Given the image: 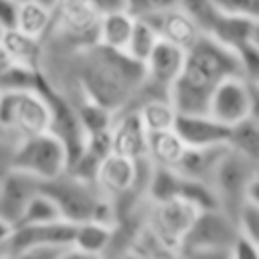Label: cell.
<instances>
[{
    "mask_svg": "<svg viewBox=\"0 0 259 259\" xmlns=\"http://www.w3.org/2000/svg\"><path fill=\"white\" fill-rule=\"evenodd\" d=\"M231 75H243L239 55L202 32L184 51V63L170 85L168 99L178 113H204L217 83Z\"/></svg>",
    "mask_w": 259,
    "mask_h": 259,
    "instance_id": "6da1fadb",
    "label": "cell"
},
{
    "mask_svg": "<svg viewBox=\"0 0 259 259\" xmlns=\"http://www.w3.org/2000/svg\"><path fill=\"white\" fill-rule=\"evenodd\" d=\"M40 190L55 202L61 219L69 223L103 221L113 225V206L95 180H85L69 170L40 182Z\"/></svg>",
    "mask_w": 259,
    "mask_h": 259,
    "instance_id": "7a4b0ae2",
    "label": "cell"
},
{
    "mask_svg": "<svg viewBox=\"0 0 259 259\" xmlns=\"http://www.w3.org/2000/svg\"><path fill=\"white\" fill-rule=\"evenodd\" d=\"M239 229L235 219L221 206L198 210L192 227L188 229L178 255L182 257H231L233 241L237 239Z\"/></svg>",
    "mask_w": 259,
    "mask_h": 259,
    "instance_id": "3957f363",
    "label": "cell"
},
{
    "mask_svg": "<svg viewBox=\"0 0 259 259\" xmlns=\"http://www.w3.org/2000/svg\"><path fill=\"white\" fill-rule=\"evenodd\" d=\"M0 123L12 138H26L51 127V103L45 91L10 89L0 91Z\"/></svg>",
    "mask_w": 259,
    "mask_h": 259,
    "instance_id": "277c9868",
    "label": "cell"
},
{
    "mask_svg": "<svg viewBox=\"0 0 259 259\" xmlns=\"http://www.w3.org/2000/svg\"><path fill=\"white\" fill-rule=\"evenodd\" d=\"M51 12L53 22L42 40L69 49L97 42L99 12L93 8L91 0H53Z\"/></svg>",
    "mask_w": 259,
    "mask_h": 259,
    "instance_id": "5b68a950",
    "label": "cell"
},
{
    "mask_svg": "<svg viewBox=\"0 0 259 259\" xmlns=\"http://www.w3.org/2000/svg\"><path fill=\"white\" fill-rule=\"evenodd\" d=\"M67 148L53 132L18 138L12 150V168L34 176L38 182L51 180L67 170Z\"/></svg>",
    "mask_w": 259,
    "mask_h": 259,
    "instance_id": "8992f818",
    "label": "cell"
},
{
    "mask_svg": "<svg viewBox=\"0 0 259 259\" xmlns=\"http://www.w3.org/2000/svg\"><path fill=\"white\" fill-rule=\"evenodd\" d=\"M198 210L200 208H196L190 200L182 196H172V198L154 200V202L148 200V206L144 212V225L158 237V241L172 255H178L182 239L192 227Z\"/></svg>",
    "mask_w": 259,
    "mask_h": 259,
    "instance_id": "52a82bcc",
    "label": "cell"
},
{
    "mask_svg": "<svg viewBox=\"0 0 259 259\" xmlns=\"http://www.w3.org/2000/svg\"><path fill=\"white\" fill-rule=\"evenodd\" d=\"M255 176H259L257 158H249L227 146L210 178V186L217 194L219 206L235 217V210L243 202L245 188Z\"/></svg>",
    "mask_w": 259,
    "mask_h": 259,
    "instance_id": "ba28073f",
    "label": "cell"
},
{
    "mask_svg": "<svg viewBox=\"0 0 259 259\" xmlns=\"http://www.w3.org/2000/svg\"><path fill=\"white\" fill-rule=\"evenodd\" d=\"M259 83L243 75H231L217 83L208 97L206 113L225 125H233L251 113H257Z\"/></svg>",
    "mask_w": 259,
    "mask_h": 259,
    "instance_id": "9c48e42d",
    "label": "cell"
},
{
    "mask_svg": "<svg viewBox=\"0 0 259 259\" xmlns=\"http://www.w3.org/2000/svg\"><path fill=\"white\" fill-rule=\"evenodd\" d=\"M172 130L186 148H206L227 144L229 125L214 119L210 113H176Z\"/></svg>",
    "mask_w": 259,
    "mask_h": 259,
    "instance_id": "30bf717a",
    "label": "cell"
},
{
    "mask_svg": "<svg viewBox=\"0 0 259 259\" xmlns=\"http://www.w3.org/2000/svg\"><path fill=\"white\" fill-rule=\"evenodd\" d=\"M109 146L111 152L121 156H130V158L146 156V130L134 107H123L113 111L109 123Z\"/></svg>",
    "mask_w": 259,
    "mask_h": 259,
    "instance_id": "8fae6325",
    "label": "cell"
},
{
    "mask_svg": "<svg viewBox=\"0 0 259 259\" xmlns=\"http://www.w3.org/2000/svg\"><path fill=\"white\" fill-rule=\"evenodd\" d=\"M144 20L156 30L158 38L178 45L184 51L202 34V30L196 26V22L178 4L158 10L154 14H148V16H144Z\"/></svg>",
    "mask_w": 259,
    "mask_h": 259,
    "instance_id": "7c38bea8",
    "label": "cell"
},
{
    "mask_svg": "<svg viewBox=\"0 0 259 259\" xmlns=\"http://www.w3.org/2000/svg\"><path fill=\"white\" fill-rule=\"evenodd\" d=\"M206 34L214 36L219 42L227 45L237 53L243 47L259 45V18L219 12Z\"/></svg>",
    "mask_w": 259,
    "mask_h": 259,
    "instance_id": "4fadbf2b",
    "label": "cell"
},
{
    "mask_svg": "<svg viewBox=\"0 0 259 259\" xmlns=\"http://www.w3.org/2000/svg\"><path fill=\"white\" fill-rule=\"evenodd\" d=\"M38 188L40 182L34 176L12 168L0 186V217L14 227L26 202L34 192H38Z\"/></svg>",
    "mask_w": 259,
    "mask_h": 259,
    "instance_id": "5bb4252c",
    "label": "cell"
},
{
    "mask_svg": "<svg viewBox=\"0 0 259 259\" xmlns=\"http://www.w3.org/2000/svg\"><path fill=\"white\" fill-rule=\"evenodd\" d=\"M227 144L223 146H206V148H184L178 164L174 166V170L186 178H194V180H204L210 184L212 172L221 160V156L225 154Z\"/></svg>",
    "mask_w": 259,
    "mask_h": 259,
    "instance_id": "9a60e30c",
    "label": "cell"
},
{
    "mask_svg": "<svg viewBox=\"0 0 259 259\" xmlns=\"http://www.w3.org/2000/svg\"><path fill=\"white\" fill-rule=\"evenodd\" d=\"M113 239V225L103 221H83L75 223L73 231V251L75 255H105Z\"/></svg>",
    "mask_w": 259,
    "mask_h": 259,
    "instance_id": "2e32d148",
    "label": "cell"
},
{
    "mask_svg": "<svg viewBox=\"0 0 259 259\" xmlns=\"http://www.w3.org/2000/svg\"><path fill=\"white\" fill-rule=\"evenodd\" d=\"M0 45L2 49L10 55L12 61H16L18 65L30 67V69H38L40 65V57H42V38L30 36L18 28H6L0 34Z\"/></svg>",
    "mask_w": 259,
    "mask_h": 259,
    "instance_id": "e0dca14e",
    "label": "cell"
},
{
    "mask_svg": "<svg viewBox=\"0 0 259 259\" xmlns=\"http://www.w3.org/2000/svg\"><path fill=\"white\" fill-rule=\"evenodd\" d=\"M184 144L178 138V134L170 130H158V132H146V158L154 166H166L174 168L184 152Z\"/></svg>",
    "mask_w": 259,
    "mask_h": 259,
    "instance_id": "ac0fdd59",
    "label": "cell"
},
{
    "mask_svg": "<svg viewBox=\"0 0 259 259\" xmlns=\"http://www.w3.org/2000/svg\"><path fill=\"white\" fill-rule=\"evenodd\" d=\"M134 20L136 16H132L127 10L101 14L97 24V42L107 49L125 51L132 28H134Z\"/></svg>",
    "mask_w": 259,
    "mask_h": 259,
    "instance_id": "d6986e66",
    "label": "cell"
},
{
    "mask_svg": "<svg viewBox=\"0 0 259 259\" xmlns=\"http://www.w3.org/2000/svg\"><path fill=\"white\" fill-rule=\"evenodd\" d=\"M53 22V12H51V4H47L45 0H18V10H16V22L14 28L42 38Z\"/></svg>",
    "mask_w": 259,
    "mask_h": 259,
    "instance_id": "ffe728a7",
    "label": "cell"
},
{
    "mask_svg": "<svg viewBox=\"0 0 259 259\" xmlns=\"http://www.w3.org/2000/svg\"><path fill=\"white\" fill-rule=\"evenodd\" d=\"M136 111L146 132L170 130L178 113L168 97H148L136 105Z\"/></svg>",
    "mask_w": 259,
    "mask_h": 259,
    "instance_id": "44dd1931",
    "label": "cell"
},
{
    "mask_svg": "<svg viewBox=\"0 0 259 259\" xmlns=\"http://www.w3.org/2000/svg\"><path fill=\"white\" fill-rule=\"evenodd\" d=\"M227 146L231 150L239 152V154H245L249 158H257V154H259V123H257V113H251L245 119L229 125Z\"/></svg>",
    "mask_w": 259,
    "mask_h": 259,
    "instance_id": "7402d4cb",
    "label": "cell"
},
{
    "mask_svg": "<svg viewBox=\"0 0 259 259\" xmlns=\"http://www.w3.org/2000/svg\"><path fill=\"white\" fill-rule=\"evenodd\" d=\"M61 219L59 208L55 206V202L38 188V192H34L30 196V200L26 202L20 219L16 221V225H40V223H49V221H57ZM14 225V227H16Z\"/></svg>",
    "mask_w": 259,
    "mask_h": 259,
    "instance_id": "603a6c76",
    "label": "cell"
},
{
    "mask_svg": "<svg viewBox=\"0 0 259 259\" xmlns=\"http://www.w3.org/2000/svg\"><path fill=\"white\" fill-rule=\"evenodd\" d=\"M156 42H158L156 30H154L144 18H136V20H134L132 34H130V40H127V47H125V53H127L132 59H136L138 63L144 65L146 57L150 55V51L154 49Z\"/></svg>",
    "mask_w": 259,
    "mask_h": 259,
    "instance_id": "cb8c5ba5",
    "label": "cell"
},
{
    "mask_svg": "<svg viewBox=\"0 0 259 259\" xmlns=\"http://www.w3.org/2000/svg\"><path fill=\"white\" fill-rule=\"evenodd\" d=\"M178 6L196 22V26L202 32H208L212 20L219 14V10L210 0H178Z\"/></svg>",
    "mask_w": 259,
    "mask_h": 259,
    "instance_id": "d4e9b609",
    "label": "cell"
},
{
    "mask_svg": "<svg viewBox=\"0 0 259 259\" xmlns=\"http://www.w3.org/2000/svg\"><path fill=\"white\" fill-rule=\"evenodd\" d=\"M235 223L241 235L259 241V202L243 200L235 210Z\"/></svg>",
    "mask_w": 259,
    "mask_h": 259,
    "instance_id": "484cf974",
    "label": "cell"
},
{
    "mask_svg": "<svg viewBox=\"0 0 259 259\" xmlns=\"http://www.w3.org/2000/svg\"><path fill=\"white\" fill-rule=\"evenodd\" d=\"M176 4L178 0H125V10L136 18H144L148 14H154L158 10H164Z\"/></svg>",
    "mask_w": 259,
    "mask_h": 259,
    "instance_id": "4316f807",
    "label": "cell"
},
{
    "mask_svg": "<svg viewBox=\"0 0 259 259\" xmlns=\"http://www.w3.org/2000/svg\"><path fill=\"white\" fill-rule=\"evenodd\" d=\"M219 12L259 18V0H210Z\"/></svg>",
    "mask_w": 259,
    "mask_h": 259,
    "instance_id": "83f0119b",
    "label": "cell"
},
{
    "mask_svg": "<svg viewBox=\"0 0 259 259\" xmlns=\"http://www.w3.org/2000/svg\"><path fill=\"white\" fill-rule=\"evenodd\" d=\"M231 257L233 259H257L259 257V241L249 239L245 235H237L231 247Z\"/></svg>",
    "mask_w": 259,
    "mask_h": 259,
    "instance_id": "f1b7e54d",
    "label": "cell"
},
{
    "mask_svg": "<svg viewBox=\"0 0 259 259\" xmlns=\"http://www.w3.org/2000/svg\"><path fill=\"white\" fill-rule=\"evenodd\" d=\"M16 138H0V186L8 172L12 170V150H14Z\"/></svg>",
    "mask_w": 259,
    "mask_h": 259,
    "instance_id": "f546056e",
    "label": "cell"
},
{
    "mask_svg": "<svg viewBox=\"0 0 259 259\" xmlns=\"http://www.w3.org/2000/svg\"><path fill=\"white\" fill-rule=\"evenodd\" d=\"M18 0H0V28H12L16 22Z\"/></svg>",
    "mask_w": 259,
    "mask_h": 259,
    "instance_id": "4dcf8cb0",
    "label": "cell"
},
{
    "mask_svg": "<svg viewBox=\"0 0 259 259\" xmlns=\"http://www.w3.org/2000/svg\"><path fill=\"white\" fill-rule=\"evenodd\" d=\"M91 4L99 12V16L117 12V10H125V0H91Z\"/></svg>",
    "mask_w": 259,
    "mask_h": 259,
    "instance_id": "1f68e13d",
    "label": "cell"
},
{
    "mask_svg": "<svg viewBox=\"0 0 259 259\" xmlns=\"http://www.w3.org/2000/svg\"><path fill=\"white\" fill-rule=\"evenodd\" d=\"M14 65H16V61H12L10 55H8V53L2 49V45H0V79H2Z\"/></svg>",
    "mask_w": 259,
    "mask_h": 259,
    "instance_id": "d6a6232c",
    "label": "cell"
},
{
    "mask_svg": "<svg viewBox=\"0 0 259 259\" xmlns=\"http://www.w3.org/2000/svg\"><path fill=\"white\" fill-rule=\"evenodd\" d=\"M10 231H12V225L0 217V255H2V247H4V243H6L8 235H10Z\"/></svg>",
    "mask_w": 259,
    "mask_h": 259,
    "instance_id": "836d02e7",
    "label": "cell"
},
{
    "mask_svg": "<svg viewBox=\"0 0 259 259\" xmlns=\"http://www.w3.org/2000/svg\"><path fill=\"white\" fill-rule=\"evenodd\" d=\"M8 136H10V134H8V132L4 130V125L0 123V138H8ZM10 138H12V136H10Z\"/></svg>",
    "mask_w": 259,
    "mask_h": 259,
    "instance_id": "e575fe53",
    "label": "cell"
},
{
    "mask_svg": "<svg viewBox=\"0 0 259 259\" xmlns=\"http://www.w3.org/2000/svg\"><path fill=\"white\" fill-rule=\"evenodd\" d=\"M0 34H2V28H0Z\"/></svg>",
    "mask_w": 259,
    "mask_h": 259,
    "instance_id": "d590c367",
    "label": "cell"
}]
</instances>
